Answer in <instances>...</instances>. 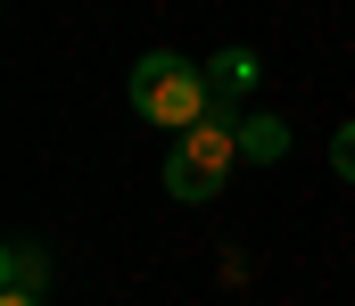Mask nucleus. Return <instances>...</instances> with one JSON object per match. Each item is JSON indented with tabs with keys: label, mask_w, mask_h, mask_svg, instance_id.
Segmentation results:
<instances>
[{
	"label": "nucleus",
	"mask_w": 355,
	"mask_h": 306,
	"mask_svg": "<svg viewBox=\"0 0 355 306\" xmlns=\"http://www.w3.org/2000/svg\"><path fill=\"white\" fill-rule=\"evenodd\" d=\"M331 174H339V182H355V116L331 133Z\"/></svg>",
	"instance_id": "423d86ee"
},
{
	"label": "nucleus",
	"mask_w": 355,
	"mask_h": 306,
	"mask_svg": "<svg viewBox=\"0 0 355 306\" xmlns=\"http://www.w3.org/2000/svg\"><path fill=\"white\" fill-rule=\"evenodd\" d=\"M240 149H248L257 166H281V158H289V124H281V116H240Z\"/></svg>",
	"instance_id": "39448f33"
},
{
	"label": "nucleus",
	"mask_w": 355,
	"mask_h": 306,
	"mask_svg": "<svg viewBox=\"0 0 355 306\" xmlns=\"http://www.w3.org/2000/svg\"><path fill=\"white\" fill-rule=\"evenodd\" d=\"M50 273H58V265H50L42 240H8V248H0V290H33V298H50Z\"/></svg>",
	"instance_id": "20e7f679"
},
{
	"label": "nucleus",
	"mask_w": 355,
	"mask_h": 306,
	"mask_svg": "<svg viewBox=\"0 0 355 306\" xmlns=\"http://www.w3.org/2000/svg\"><path fill=\"white\" fill-rule=\"evenodd\" d=\"M0 306H50V298H33V290H0Z\"/></svg>",
	"instance_id": "0eeeda50"
},
{
	"label": "nucleus",
	"mask_w": 355,
	"mask_h": 306,
	"mask_svg": "<svg viewBox=\"0 0 355 306\" xmlns=\"http://www.w3.org/2000/svg\"><path fill=\"white\" fill-rule=\"evenodd\" d=\"M124 100H132V116H149V124H166V133H190L198 116H215L207 67H190L182 50H141L132 75H124Z\"/></svg>",
	"instance_id": "f257e3e1"
},
{
	"label": "nucleus",
	"mask_w": 355,
	"mask_h": 306,
	"mask_svg": "<svg viewBox=\"0 0 355 306\" xmlns=\"http://www.w3.org/2000/svg\"><path fill=\"white\" fill-rule=\"evenodd\" d=\"M232 158H240V116L215 108V116H198L190 133H174V149H166V191H174L182 207H207L223 191Z\"/></svg>",
	"instance_id": "f03ea898"
},
{
	"label": "nucleus",
	"mask_w": 355,
	"mask_h": 306,
	"mask_svg": "<svg viewBox=\"0 0 355 306\" xmlns=\"http://www.w3.org/2000/svg\"><path fill=\"white\" fill-rule=\"evenodd\" d=\"M257 75H265V67H257V50H215V58H207V92H215V108H232V116H240V100L257 92Z\"/></svg>",
	"instance_id": "7ed1b4c3"
}]
</instances>
